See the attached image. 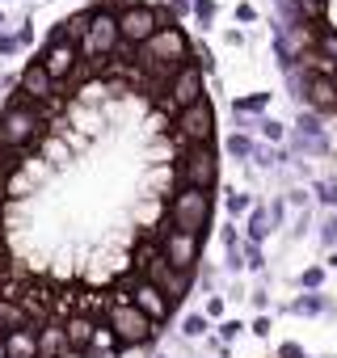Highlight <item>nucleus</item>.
<instances>
[{"label": "nucleus", "instance_id": "obj_39", "mask_svg": "<svg viewBox=\"0 0 337 358\" xmlns=\"http://www.w3.org/2000/svg\"><path fill=\"white\" fill-rule=\"evenodd\" d=\"M278 358H303V345H295V341H287V345L278 350Z\"/></svg>", "mask_w": 337, "mask_h": 358}, {"label": "nucleus", "instance_id": "obj_8", "mask_svg": "<svg viewBox=\"0 0 337 358\" xmlns=\"http://www.w3.org/2000/svg\"><path fill=\"white\" fill-rule=\"evenodd\" d=\"M178 182L182 186H199V190H211L220 182V156L211 143H190L178 160Z\"/></svg>", "mask_w": 337, "mask_h": 358}, {"label": "nucleus", "instance_id": "obj_6", "mask_svg": "<svg viewBox=\"0 0 337 358\" xmlns=\"http://www.w3.org/2000/svg\"><path fill=\"white\" fill-rule=\"evenodd\" d=\"M203 76H207V72H203L194 59L178 64V68H173V76L164 80V89H160V101H156V106H160V110H168V114H178L182 106L199 101V97L207 93V89H203Z\"/></svg>", "mask_w": 337, "mask_h": 358}, {"label": "nucleus", "instance_id": "obj_1", "mask_svg": "<svg viewBox=\"0 0 337 358\" xmlns=\"http://www.w3.org/2000/svg\"><path fill=\"white\" fill-rule=\"evenodd\" d=\"M38 139H43V110H38L30 97L13 93V97L5 101V110H0V152L22 156V152L34 148Z\"/></svg>", "mask_w": 337, "mask_h": 358}, {"label": "nucleus", "instance_id": "obj_37", "mask_svg": "<svg viewBox=\"0 0 337 358\" xmlns=\"http://www.w3.org/2000/svg\"><path fill=\"white\" fill-rule=\"evenodd\" d=\"M266 211H270V220H274V228H278V224H282V215H287V207H282V199H274V203H270Z\"/></svg>", "mask_w": 337, "mask_h": 358}, {"label": "nucleus", "instance_id": "obj_9", "mask_svg": "<svg viewBox=\"0 0 337 358\" xmlns=\"http://www.w3.org/2000/svg\"><path fill=\"white\" fill-rule=\"evenodd\" d=\"M160 253H164V262L173 266V270H194V262H199V249H203V236H194V232H182V228H173V224H164V232H160Z\"/></svg>", "mask_w": 337, "mask_h": 358}, {"label": "nucleus", "instance_id": "obj_49", "mask_svg": "<svg viewBox=\"0 0 337 358\" xmlns=\"http://www.w3.org/2000/svg\"><path fill=\"white\" fill-rule=\"evenodd\" d=\"M0 358H5V341H0Z\"/></svg>", "mask_w": 337, "mask_h": 358}, {"label": "nucleus", "instance_id": "obj_15", "mask_svg": "<svg viewBox=\"0 0 337 358\" xmlns=\"http://www.w3.org/2000/svg\"><path fill=\"white\" fill-rule=\"evenodd\" d=\"M5 358H38V333L34 324H22V329H5Z\"/></svg>", "mask_w": 337, "mask_h": 358}, {"label": "nucleus", "instance_id": "obj_32", "mask_svg": "<svg viewBox=\"0 0 337 358\" xmlns=\"http://www.w3.org/2000/svg\"><path fill=\"white\" fill-rule=\"evenodd\" d=\"M249 207H253V199H249V194H236V190L228 194V215H245Z\"/></svg>", "mask_w": 337, "mask_h": 358}, {"label": "nucleus", "instance_id": "obj_18", "mask_svg": "<svg viewBox=\"0 0 337 358\" xmlns=\"http://www.w3.org/2000/svg\"><path fill=\"white\" fill-rule=\"evenodd\" d=\"M122 345H118V337L110 333V324H93V337H89V345H85V358H101V354H118Z\"/></svg>", "mask_w": 337, "mask_h": 358}, {"label": "nucleus", "instance_id": "obj_13", "mask_svg": "<svg viewBox=\"0 0 337 358\" xmlns=\"http://www.w3.org/2000/svg\"><path fill=\"white\" fill-rule=\"evenodd\" d=\"M295 152H303V156H324V152H329V139H324L320 114L299 110V118H295Z\"/></svg>", "mask_w": 337, "mask_h": 358}, {"label": "nucleus", "instance_id": "obj_10", "mask_svg": "<svg viewBox=\"0 0 337 358\" xmlns=\"http://www.w3.org/2000/svg\"><path fill=\"white\" fill-rule=\"evenodd\" d=\"M17 93H22V97H30V101H38L43 110H59V101H55L59 85L47 76V68H43L38 59H30V64L22 68V76H17Z\"/></svg>", "mask_w": 337, "mask_h": 358}, {"label": "nucleus", "instance_id": "obj_43", "mask_svg": "<svg viewBox=\"0 0 337 358\" xmlns=\"http://www.w3.org/2000/svg\"><path fill=\"white\" fill-rule=\"evenodd\" d=\"M236 17H241V22H257V13H253V5H241V9H236Z\"/></svg>", "mask_w": 337, "mask_h": 358}, {"label": "nucleus", "instance_id": "obj_3", "mask_svg": "<svg viewBox=\"0 0 337 358\" xmlns=\"http://www.w3.org/2000/svg\"><path fill=\"white\" fill-rule=\"evenodd\" d=\"M168 224L182 228V232L203 236V232H207V224H211V190L182 186L173 199H168Z\"/></svg>", "mask_w": 337, "mask_h": 358}, {"label": "nucleus", "instance_id": "obj_35", "mask_svg": "<svg viewBox=\"0 0 337 358\" xmlns=\"http://www.w3.org/2000/svg\"><path fill=\"white\" fill-rule=\"evenodd\" d=\"M228 270H236V274L245 270V249L241 245H228Z\"/></svg>", "mask_w": 337, "mask_h": 358}, {"label": "nucleus", "instance_id": "obj_42", "mask_svg": "<svg viewBox=\"0 0 337 358\" xmlns=\"http://www.w3.org/2000/svg\"><path fill=\"white\" fill-rule=\"evenodd\" d=\"M224 43H228V47H245V34H241V30H228Z\"/></svg>", "mask_w": 337, "mask_h": 358}, {"label": "nucleus", "instance_id": "obj_29", "mask_svg": "<svg viewBox=\"0 0 337 358\" xmlns=\"http://www.w3.org/2000/svg\"><path fill=\"white\" fill-rule=\"evenodd\" d=\"M316 199H320V207H337V182H316Z\"/></svg>", "mask_w": 337, "mask_h": 358}, {"label": "nucleus", "instance_id": "obj_26", "mask_svg": "<svg viewBox=\"0 0 337 358\" xmlns=\"http://www.w3.org/2000/svg\"><path fill=\"white\" fill-rule=\"evenodd\" d=\"M312 47H316V51H324V55H329V59L337 64V30H324V26H320V30H316V43H312Z\"/></svg>", "mask_w": 337, "mask_h": 358}, {"label": "nucleus", "instance_id": "obj_44", "mask_svg": "<svg viewBox=\"0 0 337 358\" xmlns=\"http://www.w3.org/2000/svg\"><path fill=\"white\" fill-rule=\"evenodd\" d=\"M291 232H295V236H303V232H308V211H299V220H295V228H291Z\"/></svg>", "mask_w": 337, "mask_h": 358}, {"label": "nucleus", "instance_id": "obj_16", "mask_svg": "<svg viewBox=\"0 0 337 358\" xmlns=\"http://www.w3.org/2000/svg\"><path fill=\"white\" fill-rule=\"evenodd\" d=\"M38 333V358H55L68 350V337H64V320H47L34 329Z\"/></svg>", "mask_w": 337, "mask_h": 358}, {"label": "nucleus", "instance_id": "obj_33", "mask_svg": "<svg viewBox=\"0 0 337 358\" xmlns=\"http://www.w3.org/2000/svg\"><path fill=\"white\" fill-rule=\"evenodd\" d=\"M320 282H324V270H320V266H312V270L299 274V287H303V291H316Z\"/></svg>", "mask_w": 337, "mask_h": 358}, {"label": "nucleus", "instance_id": "obj_22", "mask_svg": "<svg viewBox=\"0 0 337 358\" xmlns=\"http://www.w3.org/2000/svg\"><path fill=\"white\" fill-rule=\"evenodd\" d=\"M249 152H253V139H249L245 131H232V135H228V156H232V160H249Z\"/></svg>", "mask_w": 337, "mask_h": 358}, {"label": "nucleus", "instance_id": "obj_34", "mask_svg": "<svg viewBox=\"0 0 337 358\" xmlns=\"http://www.w3.org/2000/svg\"><path fill=\"white\" fill-rule=\"evenodd\" d=\"M241 333H245V324H241V320H224V324H220V341H236Z\"/></svg>", "mask_w": 337, "mask_h": 358}, {"label": "nucleus", "instance_id": "obj_25", "mask_svg": "<svg viewBox=\"0 0 337 358\" xmlns=\"http://www.w3.org/2000/svg\"><path fill=\"white\" fill-rule=\"evenodd\" d=\"M316 236H320V245H324V249H333V245H337V211H329V215L320 220Z\"/></svg>", "mask_w": 337, "mask_h": 358}, {"label": "nucleus", "instance_id": "obj_23", "mask_svg": "<svg viewBox=\"0 0 337 358\" xmlns=\"http://www.w3.org/2000/svg\"><path fill=\"white\" fill-rule=\"evenodd\" d=\"M190 13L203 30H211L215 26V0H190Z\"/></svg>", "mask_w": 337, "mask_h": 358}, {"label": "nucleus", "instance_id": "obj_40", "mask_svg": "<svg viewBox=\"0 0 337 358\" xmlns=\"http://www.w3.org/2000/svg\"><path fill=\"white\" fill-rule=\"evenodd\" d=\"M17 38H22V47H30V43H34V26H30V22H22V30H17Z\"/></svg>", "mask_w": 337, "mask_h": 358}, {"label": "nucleus", "instance_id": "obj_31", "mask_svg": "<svg viewBox=\"0 0 337 358\" xmlns=\"http://www.w3.org/2000/svg\"><path fill=\"white\" fill-rule=\"evenodd\" d=\"M43 156L55 160V164H64V160H68V148H64L59 139H47V143H43Z\"/></svg>", "mask_w": 337, "mask_h": 358}, {"label": "nucleus", "instance_id": "obj_7", "mask_svg": "<svg viewBox=\"0 0 337 358\" xmlns=\"http://www.w3.org/2000/svg\"><path fill=\"white\" fill-rule=\"evenodd\" d=\"M211 135H215V106L207 101V93L173 114V139H178L182 148H190V143H211Z\"/></svg>", "mask_w": 337, "mask_h": 358}, {"label": "nucleus", "instance_id": "obj_5", "mask_svg": "<svg viewBox=\"0 0 337 358\" xmlns=\"http://www.w3.org/2000/svg\"><path fill=\"white\" fill-rule=\"evenodd\" d=\"M114 13H118V38L131 43V47H139L148 34H156V26L168 22V9L148 5V0H127V5L114 9Z\"/></svg>", "mask_w": 337, "mask_h": 358}, {"label": "nucleus", "instance_id": "obj_24", "mask_svg": "<svg viewBox=\"0 0 337 358\" xmlns=\"http://www.w3.org/2000/svg\"><path fill=\"white\" fill-rule=\"evenodd\" d=\"M249 160H253L257 169H274V164H282L287 156H282V152H274V148H257V143H253V152H249Z\"/></svg>", "mask_w": 337, "mask_h": 358}, {"label": "nucleus", "instance_id": "obj_21", "mask_svg": "<svg viewBox=\"0 0 337 358\" xmlns=\"http://www.w3.org/2000/svg\"><path fill=\"white\" fill-rule=\"evenodd\" d=\"M270 101H274L270 93H245V97H236V101H232V110H236V114H261Z\"/></svg>", "mask_w": 337, "mask_h": 358}, {"label": "nucleus", "instance_id": "obj_41", "mask_svg": "<svg viewBox=\"0 0 337 358\" xmlns=\"http://www.w3.org/2000/svg\"><path fill=\"white\" fill-rule=\"evenodd\" d=\"M207 316H224V299H220V295L207 299Z\"/></svg>", "mask_w": 337, "mask_h": 358}, {"label": "nucleus", "instance_id": "obj_30", "mask_svg": "<svg viewBox=\"0 0 337 358\" xmlns=\"http://www.w3.org/2000/svg\"><path fill=\"white\" fill-rule=\"evenodd\" d=\"M17 51H22V38H17V34H0V64L13 59Z\"/></svg>", "mask_w": 337, "mask_h": 358}, {"label": "nucleus", "instance_id": "obj_20", "mask_svg": "<svg viewBox=\"0 0 337 358\" xmlns=\"http://www.w3.org/2000/svg\"><path fill=\"white\" fill-rule=\"evenodd\" d=\"M270 232H274L270 211H266V207H253V215H249V245H261Z\"/></svg>", "mask_w": 337, "mask_h": 358}, {"label": "nucleus", "instance_id": "obj_11", "mask_svg": "<svg viewBox=\"0 0 337 358\" xmlns=\"http://www.w3.org/2000/svg\"><path fill=\"white\" fill-rule=\"evenodd\" d=\"M127 299H131V303H135V308L152 320V324H164L168 316H173V308H178V303H168V295H164L156 282H148V278H135Z\"/></svg>", "mask_w": 337, "mask_h": 358}, {"label": "nucleus", "instance_id": "obj_28", "mask_svg": "<svg viewBox=\"0 0 337 358\" xmlns=\"http://www.w3.org/2000/svg\"><path fill=\"white\" fill-rule=\"evenodd\" d=\"M182 337H207V316H203V312L186 316V320H182Z\"/></svg>", "mask_w": 337, "mask_h": 358}, {"label": "nucleus", "instance_id": "obj_45", "mask_svg": "<svg viewBox=\"0 0 337 358\" xmlns=\"http://www.w3.org/2000/svg\"><path fill=\"white\" fill-rule=\"evenodd\" d=\"M253 333H257V337H266V333H270V320H266V316H257V320H253Z\"/></svg>", "mask_w": 337, "mask_h": 358}, {"label": "nucleus", "instance_id": "obj_47", "mask_svg": "<svg viewBox=\"0 0 337 358\" xmlns=\"http://www.w3.org/2000/svg\"><path fill=\"white\" fill-rule=\"evenodd\" d=\"M5 22H9V17H5V9H0V30H5Z\"/></svg>", "mask_w": 337, "mask_h": 358}, {"label": "nucleus", "instance_id": "obj_12", "mask_svg": "<svg viewBox=\"0 0 337 358\" xmlns=\"http://www.w3.org/2000/svg\"><path fill=\"white\" fill-rule=\"evenodd\" d=\"M38 64L47 68V76L55 85H68L76 76V68H80V51H76V43H47Z\"/></svg>", "mask_w": 337, "mask_h": 358}, {"label": "nucleus", "instance_id": "obj_46", "mask_svg": "<svg viewBox=\"0 0 337 358\" xmlns=\"http://www.w3.org/2000/svg\"><path fill=\"white\" fill-rule=\"evenodd\" d=\"M329 270H337V245L329 249Z\"/></svg>", "mask_w": 337, "mask_h": 358}, {"label": "nucleus", "instance_id": "obj_36", "mask_svg": "<svg viewBox=\"0 0 337 358\" xmlns=\"http://www.w3.org/2000/svg\"><path fill=\"white\" fill-rule=\"evenodd\" d=\"M282 203H291V207H299V211H308V203H312V194H308V190H291V194H287Z\"/></svg>", "mask_w": 337, "mask_h": 358}, {"label": "nucleus", "instance_id": "obj_4", "mask_svg": "<svg viewBox=\"0 0 337 358\" xmlns=\"http://www.w3.org/2000/svg\"><path fill=\"white\" fill-rule=\"evenodd\" d=\"M106 324H110V333L118 337V345H148L152 337H156V324L127 299V295H118V299H110V308H106Z\"/></svg>", "mask_w": 337, "mask_h": 358}, {"label": "nucleus", "instance_id": "obj_14", "mask_svg": "<svg viewBox=\"0 0 337 358\" xmlns=\"http://www.w3.org/2000/svg\"><path fill=\"white\" fill-rule=\"evenodd\" d=\"M303 101L312 114H337V76H308Z\"/></svg>", "mask_w": 337, "mask_h": 358}, {"label": "nucleus", "instance_id": "obj_50", "mask_svg": "<svg viewBox=\"0 0 337 358\" xmlns=\"http://www.w3.org/2000/svg\"><path fill=\"white\" fill-rule=\"evenodd\" d=\"M160 358H164V354H160Z\"/></svg>", "mask_w": 337, "mask_h": 358}, {"label": "nucleus", "instance_id": "obj_27", "mask_svg": "<svg viewBox=\"0 0 337 358\" xmlns=\"http://www.w3.org/2000/svg\"><path fill=\"white\" fill-rule=\"evenodd\" d=\"M257 131H261V139H266V143H282V139H287V127H282V122H274V118H261V122H257Z\"/></svg>", "mask_w": 337, "mask_h": 358}, {"label": "nucleus", "instance_id": "obj_2", "mask_svg": "<svg viewBox=\"0 0 337 358\" xmlns=\"http://www.w3.org/2000/svg\"><path fill=\"white\" fill-rule=\"evenodd\" d=\"M118 43H122V38H118V13L101 0V5L89 9V30H85V38L76 43V51H80L85 64H93V72H106V59L114 55Z\"/></svg>", "mask_w": 337, "mask_h": 358}, {"label": "nucleus", "instance_id": "obj_17", "mask_svg": "<svg viewBox=\"0 0 337 358\" xmlns=\"http://www.w3.org/2000/svg\"><path fill=\"white\" fill-rule=\"evenodd\" d=\"M93 316H85V312H72V316H64V337H68V345L72 350H85L89 345V337H93Z\"/></svg>", "mask_w": 337, "mask_h": 358}, {"label": "nucleus", "instance_id": "obj_48", "mask_svg": "<svg viewBox=\"0 0 337 358\" xmlns=\"http://www.w3.org/2000/svg\"><path fill=\"white\" fill-rule=\"evenodd\" d=\"M0 337H5V320H0Z\"/></svg>", "mask_w": 337, "mask_h": 358}, {"label": "nucleus", "instance_id": "obj_19", "mask_svg": "<svg viewBox=\"0 0 337 358\" xmlns=\"http://www.w3.org/2000/svg\"><path fill=\"white\" fill-rule=\"evenodd\" d=\"M287 312H295V316H324L329 312V299L316 295V291H303L295 303H287Z\"/></svg>", "mask_w": 337, "mask_h": 358}, {"label": "nucleus", "instance_id": "obj_38", "mask_svg": "<svg viewBox=\"0 0 337 358\" xmlns=\"http://www.w3.org/2000/svg\"><path fill=\"white\" fill-rule=\"evenodd\" d=\"M168 13H173V17H186V13H190V0H168Z\"/></svg>", "mask_w": 337, "mask_h": 358}]
</instances>
